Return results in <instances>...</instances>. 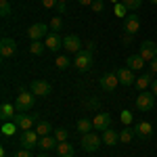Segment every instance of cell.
Returning <instances> with one entry per match:
<instances>
[{
  "instance_id": "cell-2",
  "label": "cell",
  "mask_w": 157,
  "mask_h": 157,
  "mask_svg": "<svg viewBox=\"0 0 157 157\" xmlns=\"http://www.w3.org/2000/svg\"><path fill=\"white\" fill-rule=\"evenodd\" d=\"M92 63H94V55L88 52V50H80L75 55V61H73V65L78 67V71H88L92 67Z\"/></svg>"
},
{
  "instance_id": "cell-12",
  "label": "cell",
  "mask_w": 157,
  "mask_h": 157,
  "mask_svg": "<svg viewBox=\"0 0 157 157\" xmlns=\"http://www.w3.org/2000/svg\"><path fill=\"white\" fill-rule=\"evenodd\" d=\"M63 48L67 50V52H80L82 50V42H80V38L75 36V34H69V36L63 38Z\"/></svg>"
},
{
  "instance_id": "cell-34",
  "label": "cell",
  "mask_w": 157,
  "mask_h": 157,
  "mask_svg": "<svg viewBox=\"0 0 157 157\" xmlns=\"http://www.w3.org/2000/svg\"><path fill=\"white\" fill-rule=\"evenodd\" d=\"M67 136H69V132H67L65 128H57V130H55V138H57L59 143H65V140H67Z\"/></svg>"
},
{
  "instance_id": "cell-44",
  "label": "cell",
  "mask_w": 157,
  "mask_h": 157,
  "mask_svg": "<svg viewBox=\"0 0 157 157\" xmlns=\"http://www.w3.org/2000/svg\"><path fill=\"white\" fill-rule=\"evenodd\" d=\"M151 92L157 97V80H153V84H151Z\"/></svg>"
},
{
  "instance_id": "cell-30",
  "label": "cell",
  "mask_w": 157,
  "mask_h": 157,
  "mask_svg": "<svg viewBox=\"0 0 157 157\" xmlns=\"http://www.w3.org/2000/svg\"><path fill=\"white\" fill-rule=\"evenodd\" d=\"M11 13H13L11 2H9V0H0V15H2V17H9Z\"/></svg>"
},
{
  "instance_id": "cell-47",
  "label": "cell",
  "mask_w": 157,
  "mask_h": 157,
  "mask_svg": "<svg viewBox=\"0 0 157 157\" xmlns=\"http://www.w3.org/2000/svg\"><path fill=\"white\" fill-rule=\"evenodd\" d=\"M38 157H50V155H46V153H42V155H38Z\"/></svg>"
},
{
  "instance_id": "cell-10",
  "label": "cell",
  "mask_w": 157,
  "mask_h": 157,
  "mask_svg": "<svg viewBox=\"0 0 157 157\" xmlns=\"http://www.w3.org/2000/svg\"><path fill=\"white\" fill-rule=\"evenodd\" d=\"M50 27H46V23H34L29 29H27V38L34 42V40H42V38H46L50 34L48 32Z\"/></svg>"
},
{
  "instance_id": "cell-33",
  "label": "cell",
  "mask_w": 157,
  "mask_h": 157,
  "mask_svg": "<svg viewBox=\"0 0 157 157\" xmlns=\"http://www.w3.org/2000/svg\"><path fill=\"white\" fill-rule=\"evenodd\" d=\"M50 32H57V34H59L61 32V27H63V19H61V17H52V21H50Z\"/></svg>"
},
{
  "instance_id": "cell-26",
  "label": "cell",
  "mask_w": 157,
  "mask_h": 157,
  "mask_svg": "<svg viewBox=\"0 0 157 157\" xmlns=\"http://www.w3.org/2000/svg\"><path fill=\"white\" fill-rule=\"evenodd\" d=\"M17 128H19V126H17L15 121H2L0 132H2V136H6V138H9V136H13V134L17 132Z\"/></svg>"
},
{
  "instance_id": "cell-5",
  "label": "cell",
  "mask_w": 157,
  "mask_h": 157,
  "mask_svg": "<svg viewBox=\"0 0 157 157\" xmlns=\"http://www.w3.org/2000/svg\"><path fill=\"white\" fill-rule=\"evenodd\" d=\"M15 124L19 126V130H34V124L38 121V113H17L15 115Z\"/></svg>"
},
{
  "instance_id": "cell-6",
  "label": "cell",
  "mask_w": 157,
  "mask_h": 157,
  "mask_svg": "<svg viewBox=\"0 0 157 157\" xmlns=\"http://www.w3.org/2000/svg\"><path fill=\"white\" fill-rule=\"evenodd\" d=\"M19 143H21V147L23 149H34V147H38V143H40V134L36 132V130H23L21 132V136H19Z\"/></svg>"
},
{
  "instance_id": "cell-20",
  "label": "cell",
  "mask_w": 157,
  "mask_h": 157,
  "mask_svg": "<svg viewBox=\"0 0 157 157\" xmlns=\"http://www.w3.org/2000/svg\"><path fill=\"white\" fill-rule=\"evenodd\" d=\"M57 145H59V140L55 138V136H40V143H38V147L42 149V151H50V149H57Z\"/></svg>"
},
{
  "instance_id": "cell-40",
  "label": "cell",
  "mask_w": 157,
  "mask_h": 157,
  "mask_svg": "<svg viewBox=\"0 0 157 157\" xmlns=\"http://www.w3.org/2000/svg\"><path fill=\"white\" fill-rule=\"evenodd\" d=\"M98 105H101L98 98H90V101H88V107H90V109H98Z\"/></svg>"
},
{
  "instance_id": "cell-18",
  "label": "cell",
  "mask_w": 157,
  "mask_h": 157,
  "mask_svg": "<svg viewBox=\"0 0 157 157\" xmlns=\"http://www.w3.org/2000/svg\"><path fill=\"white\" fill-rule=\"evenodd\" d=\"M136 136L138 138H143V140H147V138H151V134H153V126L149 124V121H140V124H136Z\"/></svg>"
},
{
  "instance_id": "cell-37",
  "label": "cell",
  "mask_w": 157,
  "mask_h": 157,
  "mask_svg": "<svg viewBox=\"0 0 157 157\" xmlns=\"http://www.w3.org/2000/svg\"><path fill=\"white\" fill-rule=\"evenodd\" d=\"M90 9H92L94 13H103V0H94Z\"/></svg>"
},
{
  "instance_id": "cell-39",
  "label": "cell",
  "mask_w": 157,
  "mask_h": 157,
  "mask_svg": "<svg viewBox=\"0 0 157 157\" xmlns=\"http://www.w3.org/2000/svg\"><path fill=\"white\" fill-rule=\"evenodd\" d=\"M149 71L153 73V75H155V73H157V57H155V59H153V61H151V63H149Z\"/></svg>"
},
{
  "instance_id": "cell-48",
  "label": "cell",
  "mask_w": 157,
  "mask_h": 157,
  "mask_svg": "<svg viewBox=\"0 0 157 157\" xmlns=\"http://www.w3.org/2000/svg\"><path fill=\"white\" fill-rule=\"evenodd\" d=\"M149 2H153V4H157V0H149Z\"/></svg>"
},
{
  "instance_id": "cell-9",
  "label": "cell",
  "mask_w": 157,
  "mask_h": 157,
  "mask_svg": "<svg viewBox=\"0 0 157 157\" xmlns=\"http://www.w3.org/2000/svg\"><path fill=\"white\" fill-rule=\"evenodd\" d=\"M0 55L2 59H11L17 55V42L13 38H2L0 40Z\"/></svg>"
},
{
  "instance_id": "cell-14",
  "label": "cell",
  "mask_w": 157,
  "mask_h": 157,
  "mask_svg": "<svg viewBox=\"0 0 157 157\" xmlns=\"http://www.w3.org/2000/svg\"><path fill=\"white\" fill-rule=\"evenodd\" d=\"M124 27H126V34H136L138 29H140V19H138V15L136 13H130L126 19H124Z\"/></svg>"
},
{
  "instance_id": "cell-28",
  "label": "cell",
  "mask_w": 157,
  "mask_h": 157,
  "mask_svg": "<svg viewBox=\"0 0 157 157\" xmlns=\"http://www.w3.org/2000/svg\"><path fill=\"white\" fill-rule=\"evenodd\" d=\"M36 132L40 134V136H48V134L52 132V126H50L48 121H38V126H36Z\"/></svg>"
},
{
  "instance_id": "cell-42",
  "label": "cell",
  "mask_w": 157,
  "mask_h": 157,
  "mask_svg": "<svg viewBox=\"0 0 157 157\" xmlns=\"http://www.w3.org/2000/svg\"><path fill=\"white\" fill-rule=\"evenodd\" d=\"M55 11H57V13H65V11H67V9H65V4H63V2H59V4H57V9H55Z\"/></svg>"
},
{
  "instance_id": "cell-19",
  "label": "cell",
  "mask_w": 157,
  "mask_h": 157,
  "mask_svg": "<svg viewBox=\"0 0 157 157\" xmlns=\"http://www.w3.org/2000/svg\"><path fill=\"white\" fill-rule=\"evenodd\" d=\"M103 143L109 147H115L117 143H120V132L117 130H111V128H107L105 132H103Z\"/></svg>"
},
{
  "instance_id": "cell-43",
  "label": "cell",
  "mask_w": 157,
  "mask_h": 157,
  "mask_svg": "<svg viewBox=\"0 0 157 157\" xmlns=\"http://www.w3.org/2000/svg\"><path fill=\"white\" fill-rule=\"evenodd\" d=\"M78 2H80L82 6H92V2H94V0H78Z\"/></svg>"
},
{
  "instance_id": "cell-49",
  "label": "cell",
  "mask_w": 157,
  "mask_h": 157,
  "mask_svg": "<svg viewBox=\"0 0 157 157\" xmlns=\"http://www.w3.org/2000/svg\"><path fill=\"white\" fill-rule=\"evenodd\" d=\"M59 2H63V4H65V2H67V0H59Z\"/></svg>"
},
{
  "instance_id": "cell-25",
  "label": "cell",
  "mask_w": 157,
  "mask_h": 157,
  "mask_svg": "<svg viewBox=\"0 0 157 157\" xmlns=\"http://www.w3.org/2000/svg\"><path fill=\"white\" fill-rule=\"evenodd\" d=\"M134 136H136V130L130 126H124V130H120V143H130Z\"/></svg>"
},
{
  "instance_id": "cell-15",
  "label": "cell",
  "mask_w": 157,
  "mask_h": 157,
  "mask_svg": "<svg viewBox=\"0 0 157 157\" xmlns=\"http://www.w3.org/2000/svg\"><path fill=\"white\" fill-rule=\"evenodd\" d=\"M44 44H46V50H50V52H57V50L63 46V38H61L57 32H50L48 36H46V40H44Z\"/></svg>"
},
{
  "instance_id": "cell-45",
  "label": "cell",
  "mask_w": 157,
  "mask_h": 157,
  "mask_svg": "<svg viewBox=\"0 0 157 157\" xmlns=\"http://www.w3.org/2000/svg\"><path fill=\"white\" fill-rule=\"evenodd\" d=\"M124 42L130 44V42H132V34H126V36H124Z\"/></svg>"
},
{
  "instance_id": "cell-22",
  "label": "cell",
  "mask_w": 157,
  "mask_h": 157,
  "mask_svg": "<svg viewBox=\"0 0 157 157\" xmlns=\"http://www.w3.org/2000/svg\"><path fill=\"white\" fill-rule=\"evenodd\" d=\"M153 84V73L149 71V73H145V75H140V78H136V88L143 92V90H147L149 86Z\"/></svg>"
},
{
  "instance_id": "cell-16",
  "label": "cell",
  "mask_w": 157,
  "mask_h": 157,
  "mask_svg": "<svg viewBox=\"0 0 157 157\" xmlns=\"http://www.w3.org/2000/svg\"><path fill=\"white\" fill-rule=\"evenodd\" d=\"M117 78H120V84L124 86H132L136 84V78H134V71L130 69V67H121V69H117Z\"/></svg>"
},
{
  "instance_id": "cell-41",
  "label": "cell",
  "mask_w": 157,
  "mask_h": 157,
  "mask_svg": "<svg viewBox=\"0 0 157 157\" xmlns=\"http://www.w3.org/2000/svg\"><path fill=\"white\" fill-rule=\"evenodd\" d=\"M84 50H88V52H92V55H94V50H97L94 42H86V48H84Z\"/></svg>"
},
{
  "instance_id": "cell-35",
  "label": "cell",
  "mask_w": 157,
  "mask_h": 157,
  "mask_svg": "<svg viewBox=\"0 0 157 157\" xmlns=\"http://www.w3.org/2000/svg\"><path fill=\"white\" fill-rule=\"evenodd\" d=\"M69 65H71V61L67 59V57H59V59H57V67H59V69H67Z\"/></svg>"
},
{
  "instance_id": "cell-4",
  "label": "cell",
  "mask_w": 157,
  "mask_h": 157,
  "mask_svg": "<svg viewBox=\"0 0 157 157\" xmlns=\"http://www.w3.org/2000/svg\"><path fill=\"white\" fill-rule=\"evenodd\" d=\"M101 143H103V136H98L97 132H88L82 136V149L86 153H94L101 147Z\"/></svg>"
},
{
  "instance_id": "cell-36",
  "label": "cell",
  "mask_w": 157,
  "mask_h": 157,
  "mask_svg": "<svg viewBox=\"0 0 157 157\" xmlns=\"http://www.w3.org/2000/svg\"><path fill=\"white\" fill-rule=\"evenodd\" d=\"M57 4H59V0H42L44 9H57Z\"/></svg>"
},
{
  "instance_id": "cell-23",
  "label": "cell",
  "mask_w": 157,
  "mask_h": 157,
  "mask_svg": "<svg viewBox=\"0 0 157 157\" xmlns=\"http://www.w3.org/2000/svg\"><path fill=\"white\" fill-rule=\"evenodd\" d=\"M75 126H78V132L82 134V136H84V134H88L90 130H94V126H92V120H88V117H80Z\"/></svg>"
},
{
  "instance_id": "cell-31",
  "label": "cell",
  "mask_w": 157,
  "mask_h": 157,
  "mask_svg": "<svg viewBox=\"0 0 157 157\" xmlns=\"http://www.w3.org/2000/svg\"><path fill=\"white\" fill-rule=\"evenodd\" d=\"M121 4H124L128 11H136V9H140L143 0H121Z\"/></svg>"
},
{
  "instance_id": "cell-8",
  "label": "cell",
  "mask_w": 157,
  "mask_h": 157,
  "mask_svg": "<svg viewBox=\"0 0 157 157\" xmlns=\"http://www.w3.org/2000/svg\"><path fill=\"white\" fill-rule=\"evenodd\" d=\"M138 55L145 59V63H151V61L157 57V44L153 40H145V42L140 44V52H138Z\"/></svg>"
},
{
  "instance_id": "cell-32",
  "label": "cell",
  "mask_w": 157,
  "mask_h": 157,
  "mask_svg": "<svg viewBox=\"0 0 157 157\" xmlns=\"http://www.w3.org/2000/svg\"><path fill=\"white\" fill-rule=\"evenodd\" d=\"M120 120H121V124H124V126H130V124L134 121V115L128 111V109H124V111H121V115H120Z\"/></svg>"
},
{
  "instance_id": "cell-17",
  "label": "cell",
  "mask_w": 157,
  "mask_h": 157,
  "mask_svg": "<svg viewBox=\"0 0 157 157\" xmlns=\"http://www.w3.org/2000/svg\"><path fill=\"white\" fill-rule=\"evenodd\" d=\"M15 115H17L15 105H11V103H2V107H0V120L2 121H13Z\"/></svg>"
},
{
  "instance_id": "cell-46",
  "label": "cell",
  "mask_w": 157,
  "mask_h": 157,
  "mask_svg": "<svg viewBox=\"0 0 157 157\" xmlns=\"http://www.w3.org/2000/svg\"><path fill=\"white\" fill-rule=\"evenodd\" d=\"M109 2H111V4H117V2H120V0H109Z\"/></svg>"
},
{
  "instance_id": "cell-13",
  "label": "cell",
  "mask_w": 157,
  "mask_h": 157,
  "mask_svg": "<svg viewBox=\"0 0 157 157\" xmlns=\"http://www.w3.org/2000/svg\"><path fill=\"white\" fill-rule=\"evenodd\" d=\"M111 115L109 113H97L94 117H92V126H94V130H101V132H105L107 128H111Z\"/></svg>"
},
{
  "instance_id": "cell-27",
  "label": "cell",
  "mask_w": 157,
  "mask_h": 157,
  "mask_svg": "<svg viewBox=\"0 0 157 157\" xmlns=\"http://www.w3.org/2000/svg\"><path fill=\"white\" fill-rule=\"evenodd\" d=\"M44 50H46V44H44L42 40H34V42L29 44V52H32V55H36V57H40Z\"/></svg>"
},
{
  "instance_id": "cell-1",
  "label": "cell",
  "mask_w": 157,
  "mask_h": 157,
  "mask_svg": "<svg viewBox=\"0 0 157 157\" xmlns=\"http://www.w3.org/2000/svg\"><path fill=\"white\" fill-rule=\"evenodd\" d=\"M34 103H36V94L19 92L17 98H15V109H17V113H27L29 109L34 107Z\"/></svg>"
},
{
  "instance_id": "cell-21",
  "label": "cell",
  "mask_w": 157,
  "mask_h": 157,
  "mask_svg": "<svg viewBox=\"0 0 157 157\" xmlns=\"http://www.w3.org/2000/svg\"><path fill=\"white\" fill-rule=\"evenodd\" d=\"M126 63H128V67H130L132 71H138V69H143V67H145V59H143L140 55H130Z\"/></svg>"
},
{
  "instance_id": "cell-3",
  "label": "cell",
  "mask_w": 157,
  "mask_h": 157,
  "mask_svg": "<svg viewBox=\"0 0 157 157\" xmlns=\"http://www.w3.org/2000/svg\"><path fill=\"white\" fill-rule=\"evenodd\" d=\"M153 105H155V94H153V92H149V90H143V92L136 97V109H138V111H143V113L151 111Z\"/></svg>"
},
{
  "instance_id": "cell-7",
  "label": "cell",
  "mask_w": 157,
  "mask_h": 157,
  "mask_svg": "<svg viewBox=\"0 0 157 157\" xmlns=\"http://www.w3.org/2000/svg\"><path fill=\"white\" fill-rule=\"evenodd\" d=\"M29 90H32V94H36V97H48L50 92H52V86H50L46 80H32V82H29Z\"/></svg>"
},
{
  "instance_id": "cell-38",
  "label": "cell",
  "mask_w": 157,
  "mask_h": 157,
  "mask_svg": "<svg viewBox=\"0 0 157 157\" xmlns=\"http://www.w3.org/2000/svg\"><path fill=\"white\" fill-rule=\"evenodd\" d=\"M15 157H32V153H29V149H21L15 153Z\"/></svg>"
},
{
  "instance_id": "cell-29",
  "label": "cell",
  "mask_w": 157,
  "mask_h": 157,
  "mask_svg": "<svg viewBox=\"0 0 157 157\" xmlns=\"http://www.w3.org/2000/svg\"><path fill=\"white\" fill-rule=\"evenodd\" d=\"M113 13H115V17H120V19H126L130 11H128V9H126L121 2H117V4H113Z\"/></svg>"
},
{
  "instance_id": "cell-11",
  "label": "cell",
  "mask_w": 157,
  "mask_h": 157,
  "mask_svg": "<svg viewBox=\"0 0 157 157\" xmlns=\"http://www.w3.org/2000/svg\"><path fill=\"white\" fill-rule=\"evenodd\" d=\"M98 84H101V88H103L105 92H113V90L117 88V84H120V78H117V73H105V75L98 80Z\"/></svg>"
},
{
  "instance_id": "cell-24",
  "label": "cell",
  "mask_w": 157,
  "mask_h": 157,
  "mask_svg": "<svg viewBox=\"0 0 157 157\" xmlns=\"http://www.w3.org/2000/svg\"><path fill=\"white\" fill-rule=\"evenodd\" d=\"M57 153H59V157H73V147L65 140V143H59L57 145Z\"/></svg>"
}]
</instances>
